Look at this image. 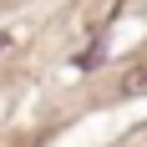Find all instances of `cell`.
I'll list each match as a JSON object with an SVG mask.
<instances>
[{
    "label": "cell",
    "instance_id": "cell-1",
    "mask_svg": "<svg viewBox=\"0 0 147 147\" xmlns=\"http://www.w3.org/2000/svg\"><path fill=\"white\" fill-rule=\"evenodd\" d=\"M127 91H147V76H132V86Z\"/></svg>",
    "mask_w": 147,
    "mask_h": 147
}]
</instances>
